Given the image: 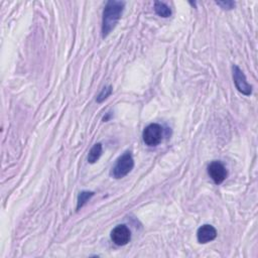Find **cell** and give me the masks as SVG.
Here are the masks:
<instances>
[{"label": "cell", "instance_id": "cell-2", "mask_svg": "<svg viewBox=\"0 0 258 258\" xmlns=\"http://www.w3.org/2000/svg\"><path fill=\"white\" fill-rule=\"evenodd\" d=\"M134 167V159L129 151L123 153L116 161L114 166L111 169L110 174L116 178L120 179L126 176Z\"/></svg>", "mask_w": 258, "mask_h": 258}, {"label": "cell", "instance_id": "cell-3", "mask_svg": "<svg viewBox=\"0 0 258 258\" xmlns=\"http://www.w3.org/2000/svg\"><path fill=\"white\" fill-rule=\"evenodd\" d=\"M142 139L148 146L158 145L162 139V127L157 123L149 124L143 130Z\"/></svg>", "mask_w": 258, "mask_h": 258}, {"label": "cell", "instance_id": "cell-12", "mask_svg": "<svg viewBox=\"0 0 258 258\" xmlns=\"http://www.w3.org/2000/svg\"><path fill=\"white\" fill-rule=\"evenodd\" d=\"M216 4L226 10H230L235 7V2H233V1H217Z\"/></svg>", "mask_w": 258, "mask_h": 258}, {"label": "cell", "instance_id": "cell-4", "mask_svg": "<svg viewBox=\"0 0 258 258\" xmlns=\"http://www.w3.org/2000/svg\"><path fill=\"white\" fill-rule=\"evenodd\" d=\"M232 73H233V80L234 84L239 92H241L245 96H250L252 94V86L247 82L245 74L242 70L236 66H232Z\"/></svg>", "mask_w": 258, "mask_h": 258}, {"label": "cell", "instance_id": "cell-8", "mask_svg": "<svg viewBox=\"0 0 258 258\" xmlns=\"http://www.w3.org/2000/svg\"><path fill=\"white\" fill-rule=\"evenodd\" d=\"M154 11L157 15L160 17H169L171 15V9L168 5H166L164 2L161 1H155L154 2Z\"/></svg>", "mask_w": 258, "mask_h": 258}, {"label": "cell", "instance_id": "cell-9", "mask_svg": "<svg viewBox=\"0 0 258 258\" xmlns=\"http://www.w3.org/2000/svg\"><path fill=\"white\" fill-rule=\"evenodd\" d=\"M103 147L101 143H96L93 145V147L90 149L88 154V161L89 163H95L102 155Z\"/></svg>", "mask_w": 258, "mask_h": 258}, {"label": "cell", "instance_id": "cell-5", "mask_svg": "<svg viewBox=\"0 0 258 258\" xmlns=\"http://www.w3.org/2000/svg\"><path fill=\"white\" fill-rule=\"evenodd\" d=\"M110 237L115 245L124 246L130 241L131 233L126 225H118L111 231Z\"/></svg>", "mask_w": 258, "mask_h": 258}, {"label": "cell", "instance_id": "cell-11", "mask_svg": "<svg viewBox=\"0 0 258 258\" xmlns=\"http://www.w3.org/2000/svg\"><path fill=\"white\" fill-rule=\"evenodd\" d=\"M112 91H113L112 86L104 87V88L101 90V92L99 93V95L97 96L96 101H97L98 103H102L104 100H106V99L112 94Z\"/></svg>", "mask_w": 258, "mask_h": 258}, {"label": "cell", "instance_id": "cell-6", "mask_svg": "<svg viewBox=\"0 0 258 258\" xmlns=\"http://www.w3.org/2000/svg\"><path fill=\"white\" fill-rule=\"evenodd\" d=\"M208 174L216 184H221L227 177L228 172L220 161H213L208 166Z\"/></svg>", "mask_w": 258, "mask_h": 258}, {"label": "cell", "instance_id": "cell-7", "mask_svg": "<svg viewBox=\"0 0 258 258\" xmlns=\"http://www.w3.org/2000/svg\"><path fill=\"white\" fill-rule=\"evenodd\" d=\"M217 237V230L209 224H205L201 226L197 231V239L201 244L209 243L215 240Z\"/></svg>", "mask_w": 258, "mask_h": 258}, {"label": "cell", "instance_id": "cell-10", "mask_svg": "<svg viewBox=\"0 0 258 258\" xmlns=\"http://www.w3.org/2000/svg\"><path fill=\"white\" fill-rule=\"evenodd\" d=\"M94 196V191L89 190H83L79 194L78 200H77V211H79L82 207L86 205V203Z\"/></svg>", "mask_w": 258, "mask_h": 258}, {"label": "cell", "instance_id": "cell-1", "mask_svg": "<svg viewBox=\"0 0 258 258\" xmlns=\"http://www.w3.org/2000/svg\"><path fill=\"white\" fill-rule=\"evenodd\" d=\"M125 7L124 1L109 0L107 1L102 18V37H107L115 28Z\"/></svg>", "mask_w": 258, "mask_h": 258}]
</instances>
